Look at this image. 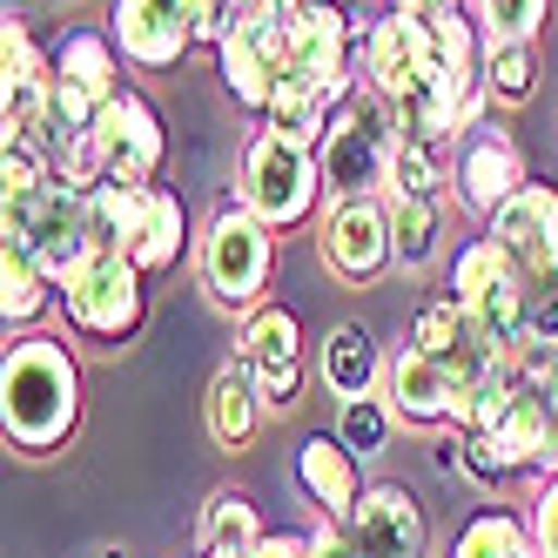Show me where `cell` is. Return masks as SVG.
<instances>
[{
	"label": "cell",
	"mask_w": 558,
	"mask_h": 558,
	"mask_svg": "<svg viewBox=\"0 0 558 558\" xmlns=\"http://www.w3.org/2000/svg\"><path fill=\"white\" fill-rule=\"evenodd\" d=\"M0 430L21 458H54L82 430V364L61 337L21 330L0 356Z\"/></svg>",
	"instance_id": "6da1fadb"
},
{
	"label": "cell",
	"mask_w": 558,
	"mask_h": 558,
	"mask_svg": "<svg viewBox=\"0 0 558 558\" xmlns=\"http://www.w3.org/2000/svg\"><path fill=\"white\" fill-rule=\"evenodd\" d=\"M397 142H404V129H397L390 101H384L377 88L356 82V88L337 101L324 142H316V169H324L330 203H377V195H390Z\"/></svg>",
	"instance_id": "7a4b0ae2"
},
{
	"label": "cell",
	"mask_w": 558,
	"mask_h": 558,
	"mask_svg": "<svg viewBox=\"0 0 558 558\" xmlns=\"http://www.w3.org/2000/svg\"><path fill=\"white\" fill-rule=\"evenodd\" d=\"M195 269H203V290L216 310L250 316V310H263V290L276 276V229L250 203H222L209 216V229L195 235Z\"/></svg>",
	"instance_id": "3957f363"
},
{
	"label": "cell",
	"mask_w": 558,
	"mask_h": 558,
	"mask_svg": "<svg viewBox=\"0 0 558 558\" xmlns=\"http://www.w3.org/2000/svg\"><path fill=\"white\" fill-rule=\"evenodd\" d=\"M235 203H250L276 235L316 222V216H324V203H330L324 169H316V148L256 129L243 142V182H235Z\"/></svg>",
	"instance_id": "277c9868"
},
{
	"label": "cell",
	"mask_w": 558,
	"mask_h": 558,
	"mask_svg": "<svg viewBox=\"0 0 558 558\" xmlns=\"http://www.w3.org/2000/svg\"><path fill=\"white\" fill-rule=\"evenodd\" d=\"M61 316H68V337L74 343L122 350L148 324V276L129 256H88L61 283Z\"/></svg>",
	"instance_id": "5b68a950"
},
{
	"label": "cell",
	"mask_w": 558,
	"mask_h": 558,
	"mask_svg": "<svg viewBox=\"0 0 558 558\" xmlns=\"http://www.w3.org/2000/svg\"><path fill=\"white\" fill-rule=\"evenodd\" d=\"M451 296L485 324V337L498 350H525V296H532V276L518 269L492 235H471L451 256Z\"/></svg>",
	"instance_id": "8992f818"
},
{
	"label": "cell",
	"mask_w": 558,
	"mask_h": 558,
	"mask_svg": "<svg viewBox=\"0 0 558 558\" xmlns=\"http://www.w3.org/2000/svg\"><path fill=\"white\" fill-rule=\"evenodd\" d=\"M356 34H364V21H356L343 0H303L296 21H290V68L303 88L343 101L356 88Z\"/></svg>",
	"instance_id": "52a82bcc"
},
{
	"label": "cell",
	"mask_w": 558,
	"mask_h": 558,
	"mask_svg": "<svg viewBox=\"0 0 558 558\" xmlns=\"http://www.w3.org/2000/svg\"><path fill=\"white\" fill-rule=\"evenodd\" d=\"M316 256L337 276L343 290H377L384 276L397 269V250H390V203H330L316 216Z\"/></svg>",
	"instance_id": "ba28073f"
},
{
	"label": "cell",
	"mask_w": 558,
	"mask_h": 558,
	"mask_svg": "<svg viewBox=\"0 0 558 558\" xmlns=\"http://www.w3.org/2000/svg\"><path fill=\"white\" fill-rule=\"evenodd\" d=\"M525 182H532L525 148L511 142V129H498V114L458 135V148H451V203H458L464 216L492 222V216H498V209H505Z\"/></svg>",
	"instance_id": "9c48e42d"
},
{
	"label": "cell",
	"mask_w": 558,
	"mask_h": 558,
	"mask_svg": "<svg viewBox=\"0 0 558 558\" xmlns=\"http://www.w3.org/2000/svg\"><path fill=\"white\" fill-rule=\"evenodd\" d=\"M235 356L250 364L256 390L269 411H296L303 404V377H310V343H303V316L290 303H263L243 316Z\"/></svg>",
	"instance_id": "30bf717a"
},
{
	"label": "cell",
	"mask_w": 558,
	"mask_h": 558,
	"mask_svg": "<svg viewBox=\"0 0 558 558\" xmlns=\"http://www.w3.org/2000/svg\"><path fill=\"white\" fill-rule=\"evenodd\" d=\"M290 21L296 14H283V8H256L216 48V68H222L229 101L243 108V114H256V122H263V108H269L276 82H283V68H290Z\"/></svg>",
	"instance_id": "8fae6325"
},
{
	"label": "cell",
	"mask_w": 558,
	"mask_h": 558,
	"mask_svg": "<svg viewBox=\"0 0 558 558\" xmlns=\"http://www.w3.org/2000/svg\"><path fill=\"white\" fill-rule=\"evenodd\" d=\"M95 148H101L108 182L148 189L155 175H162V162H169V129H162V114H155V101L142 88H122L101 108V122H95Z\"/></svg>",
	"instance_id": "7c38bea8"
},
{
	"label": "cell",
	"mask_w": 558,
	"mask_h": 558,
	"mask_svg": "<svg viewBox=\"0 0 558 558\" xmlns=\"http://www.w3.org/2000/svg\"><path fill=\"white\" fill-rule=\"evenodd\" d=\"M108 34L129 68L169 74L203 34H195V0H108Z\"/></svg>",
	"instance_id": "4fadbf2b"
},
{
	"label": "cell",
	"mask_w": 558,
	"mask_h": 558,
	"mask_svg": "<svg viewBox=\"0 0 558 558\" xmlns=\"http://www.w3.org/2000/svg\"><path fill=\"white\" fill-rule=\"evenodd\" d=\"M350 532L364 545V558H430V518H424L417 492L397 485V477H384V485L356 498Z\"/></svg>",
	"instance_id": "5bb4252c"
},
{
	"label": "cell",
	"mask_w": 558,
	"mask_h": 558,
	"mask_svg": "<svg viewBox=\"0 0 558 558\" xmlns=\"http://www.w3.org/2000/svg\"><path fill=\"white\" fill-rule=\"evenodd\" d=\"M485 235L532 276V283H538V276H558V189L551 182H525L485 222Z\"/></svg>",
	"instance_id": "9a60e30c"
},
{
	"label": "cell",
	"mask_w": 558,
	"mask_h": 558,
	"mask_svg": "<svg viewBox=\"0 0 558 558\" xmlns=\"http://www.w3.org/2000/svg\"><path fill=\"white\" fill-rule=\"evenodd\" d=\"M430 61V41H424V21L404 14V8H384L364 21V34H356V82L377 88L384 101L411 88V74Z\"/></svg>",
	"instance_id": "2e32d148"
},
{
	"label": "cell",
	"mask_w": 558,
	"mask_h": 558,
	"mask_svg": "<svg viewBox=\"0 0 558 558\" xmlns=\"http://www.w3.org/2000/svg\"><path fill=\"white\" fill-rule=\"evenodd\" d=\"M21 250L41 263L54 283H68V276L95 256V243H88V195L68 189V182H48L41 209H34V229L21 235Z\"/></svg>",
	"instance_id": "e0dca14e"
},
{
	"label": "cell",
	"mask_w": 558,
	"mask_h": 558,
	"mask_svg": "<svg viewBox=\"0 0 558 558\" xmlns=\"http://www.w3.org/2000/svg\"><path fill=\"white\" fill-rule=\"evenodd\" d=\"M296 492L316 505V518H343L350 525V511L356 498H364V458H356L337 430H310L303 445H296Z\"/></svg>",
	"instance_id": "ac0fdd59"
},
{
	"label": "cell",
	"mask_w": 558,
	"mask_h": 558,
	"mask_svg": "<svg viewBox=\"0 0 558 558\" xmlns=\"http://www.w3.org/2000/svg\"><path fill=\"white\" fill-rule=\"evenodd\" d=\"M384 397H390V411L404 430H430V437L451 430V371L437 364V356L404 343L384 371Z\"/></svg>",
	"instance_id": "d6986e66"
},
{
	"label": "cell",
	"mask_w": 558,
	"mask_h": 558,
	"mask_svg": "<svg viewBox=\"0 0 558 558\" xmlns=\"http://www.w3.org/2000/svg\"><path fill=\"white\" fill-rule=\"evenodd\" d=\"M263 417H269V404H263L250 364H243V356H229V364L209 377V390H203V430H209V445L229 451V458L250 451L256 437H263Z\"/></svg>",
	"instance_id": "ffe728a7"
},
{
	"label": "cell",
	"mask_w": 558,
	"mask_h": 558,
	"mask_svg": "<svg viewBox=\"0 0 558 558\" xmlns=\"http://www.w3.org/2000/svg\"><path fill=\"white\" fill-rule=\"evenodd\" d=\"M384 371H390V356L377 343L371 324H356V316H343V324L324 330V343H316V377H324L330 397H377L384 390Z\"/></svg>",
	"instance_id": "44dd1931"
},
{
	"label": "cell",
	"mask_w": 558,
	"mask_h": 558,
	"mask_svg": "<svg viewBox=\"0 0 558 558\" xmlns=\"http://www.w3.org/2000/svg\"><path fill=\"white\" fill-rule=\"evenodd\" d=\"M48 68H54V82L95 95L101 108L129 88V82H122L129 61H122V48H114V34H101V27H61L54 41H48Z\"/></svg>",
	"instance_id": "7402d4cb"
},
{
	"label": "cell",
	"mask_w": 558,
	"mask_h": 558,
	"mask_svg": "<svg viewBox=\"0 0 558 558\" xmlns=\"http://www.w3.org/2000/svg\"><path fill=\"white\" fill-rule=\"evenodd\" d=\"M518 356H525V350H518ZM498 430H511L518 445L532 451L538 485H545V477H558V377H545V371L525 364V384H518V397H511V411H505Z\"/></svg>",
	"instance_id": "603a6c76"
},
{
	"label": "cell",
	"mask_w": 558,
	"mask_h": 558,
	"mask_svg": "<svg viewBox=\"0 0 558 558\" xmlns=\"http://www.w3.org/2000/svg\"><path fill=\"white\" fill-rule=\"evenodd\" d=\"M263 538H269V532H263L256 498L235 492V485L209 492L203 511H195V558H256Z\"/></svg>",
	"instance_id": "cb8c5ba5"
},
{
	"label": "cell",
	"mask_w": 558,
	"mask_h": 558,
	"mask_svg": "<svg viewBox=\"0 0 558 558\" xmlns=\"http://www.w3.org/2000/svg\"><path fill=\"white\" fill-rule=\"evenodd\" d=\"M445 558H538L532 511H518V505H477V511H464V525L451 532Z\"/></svg>",
	"instance_id": "d4e9b609"
},
{
	"label": "cell",
	"mask_w": 558,
	"mask_h": 558,
	"mask_svg": "<svg viewBox=\"0 0 558 558\" xmlns=\"http://www.w3.org/2000/svg\"><path fill=\"white\" fill-rule=\"evenodd\" d=\"M48 310H61V283L21 243H0V316H8V337L34 330Z\"/></svg>",
	"instance_id": "484cf974"
},
{
	"label": "cell",
	"mask_w": 558,
	"mask_h": 558,
	"mask_svg": "<svg viewBox=\"0 0 558 558\" xmlns=\"http://www.w3.org/2000/svg\"><path fill=\"white\" fill-rule=\"evenodd\" d=\"M182 256H189V209H182V195H175V189H162V182H155V189H148L142 235H135L129 263H135L142 276H162V269H175Z\"/></svg>",
	"instance_id": "4316f807"
},
{
	"label": "cell",
	"mask_w": 558,
	"mask_h": 558,
	"mask_svg": "<svg viewBox=\"0 0 558 558\" xmlns=\"http://www.w3.org/2000/svg\"><path fill=\"white\" fill-rule=\"evenodd\" d=\"M148 189H155V182H148ZM148 189H129V182L88 189V243H95V256H129V250H135Z\"/></svg>",
	"instance_id": "83f0119b"
},
{
	"label": "cell",
	"mask_w": 558,
	"mask_h": 558,
	"mask_svg": "<svg viewBox=\"0 0 558 558\" xmlns=\"http://www.w3.org/2000/svg\"><path fill=\"white\" fill-rule=\"evenodd\" d=\"M464 445V477L477 492H511V485H525V477H538V464H532V451L518 445L511 430H464L458 437Z\"/></svg>",
	"instance_id": "f1b7e54d"
},
{
	"label": "cell",
	"mask_w": 558,
	"mask_h": 558,
	"mask_svg": "<svg viewBox=\"0 0 558 558\" xmlns=\"http://www.w3.org/2000/svg\"><path fill=\"white\" fill-rule=\"evenodd\" d=\"M390 250H397V269H430L437 250H445V203L390 195Z\"/></svg>",
	"instance_id": "f546056e"
},
{
	"label": "cell",
	"mask_w": 558,
	"mask_h": 558,
	"mask_svg": "<svg viewBox=\"0 0 558 558\" xmlns=\"http://www.w3.org/2000/svg\"><path fill=\"white\" fill-rule=\"evenodd\" d=\"M451 189V142H397L390 162V195H411V203H445Z\"/></svg>",
	"instance_id": "4dcf8cb0"
},
{
	"label": "cell",
	"mask_w": 558,
	"mask_h": 558,
	"mask_svg": "<svg viewBox=\"0 0 558 558\" xmlns=\"http://www.w3.org/2000/svg\"><path fill=\"white\" fill-rule=\"evenodd\" d=\"M477 74H485V88H492V101L505 114L532 108V95H538V41H492Z\"/></svg>",
	"instance_id": "1f68e13d"
},
{
	"label": "cell",
	"mask_w": 558,
	"mask_h": 558,
	"mask_svg": "<svg viewBox=\"0 0 558 558\" xmlns=\"http://www.w3.org/2000/svg\"><path fill=\"white\" fill-rule=\"evenodd\" d=\"M404 430L397 424V411H390V397L377 390V397H350V404L337 411V437L356 451V458H377V451H390V437Z\"/></svg>",
	"instance_id": "d6a6232c"
},
{
	"label": "cell",
	"mask_w": 558,
	"mask_h": 558,
	"mask_svg": "<svg viewBox=\"0 0 558 558\" xmlns=\"http://www.w3.org/2000/svg\"><path fill=\"white\" fill-rule=\"evenodd\" d=\"M471 14L485 27V41H538L551 0H471Z\"/></svg>",
	"instance_id": "836d02e7"
},
{
	"label": "cell",
	"mask_w": 558,
	"mask_h": 558,
	"mask_svg": "<svg viewBox=\"0 0 558 558\" xmlns=\"http://www.w3.org/2000/svg\"><path fill=\"white\" fill-rule=\"evenodd\" d=\"M525 350H558V276H538L525 296Z\"/></svg>",
	"instance_id": "e575fe53"
},
{
	"label": "cell",
	"mask_w": 558,
	"mask_h": 558,
	"mask_svg": "<svg viewBox=\"0 0 558 558\" xmlns=\"http://www.w3.org/2000/svg\"><path fill=\"white\" fill-rule=\"evenodd\" d=\"M310 558H364V545H356V532L343 525V518H316V532H310Z\"/></svg>",
	"instance_id": "d590c367"
},
{
	"label": "cell",
	"mask_w": 558,
	"mask_h": 558,
	"mask_svg": "<svg viewBox=\"0 0 558 558\" xmlns=\"http://www.w3.org/2000/svg\"><path fill=\"white\" fill-rule=\"evenodd\" d=\"M532 532H538V558H558V477H545L532 498Z\"/></svg>",
	"instance_id": "8d00e7d4"
},
{
	"label": "cell",
	"mask_w": 558,
	"mask_h": 558,
	"mask_svg": "<svg viewBox=\"0 0 558 558\" xmlns=\"http://www.w3.org/2000/svg\"><path fill=\"white\" fill-rule=\"evenodd\" d=\"M256 558H310V532H269L256 545Z\"/></svg>",
	"instance_id": "74e56055"
},
{
	"label": "cell",
	"mask_w": 558,
	"mask_h": 558,
	"mask_svg": "<svg viewBox=\"0 0 558 558\" xmlns=\"http://www.w3.org/2000/svg\"><path fill=\"white\" fill-rule=\"evenodd\" d=\"M384 8H404V14H437V8H458V0H384Z\"/></svg>",
	"instance_id": "f35d334b"
},
{
	"label": "cell",
	"mask_w": 558,
	"mask_h": 558,
	"mask_svg": "<svg viewBox=\"0 0 558 558\" xmlns=\"http://www.w3.org/2000/svg\"><path fill=\"white\" fill-rule=\"evenodd\" d=\"M525 364L545 371V377H558V350H525Z\"/></svg>",
	"instance_id": "ab89813d"
},
{
	"label": "cell",
	"mask_w": 558,
	"mask_h": 558,
	"mask_svg": "<svg viewBox=\"0 0 558 558\" xmlns=\"http://www.w3.org/2000/svg\"><path fill=\"white\" fill-rule=\"evenodd\" d=\"M256 8H283V14H296V8H303V0H256Z\"/></svg>",
	"instance_id": "60d3db41"
},
{
	"label": "cell",
	"mask_w": 558,
	"mask_h": 558,
	"mask_svg": "<svg viewBox=\"0 0 558 558\" xmlns=\"http://www.w3.org/2000/svg\"><path fill=\"white\" fill-rule=\"evenodd\" d=\"M101 558H129V551H122V545H108V551H101Z\"/></svg>",
	"instance_id": "b9f144b4"
},
{
	"label": "cell",
	"mask_w": 558,
	"mask_h": 558,
	"mask_svg": "<svg viewBox=\"0 0 558 558\" xmlns=\"http://www.w3.org/2000/svg\"><path fill=\"white\" fill-rule=\"evenodd\" d=\"M61 8H74V0H61Z\"/></svg>",
	"instance_id": "7bdbcfd3"
}]
</instances>
